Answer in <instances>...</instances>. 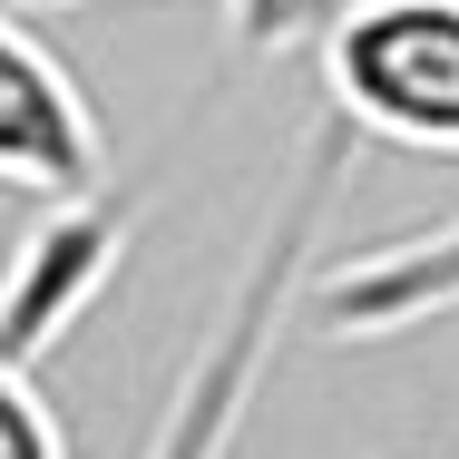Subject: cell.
Returning <instances> with one entry per match:
<instances>
[{
    "mask_svg": "<svg viewBox=\"0 0 459 459\" xmlns=\"http://www.w3.org/2000/svg\"><path fill=\"white\" fill-rule=\"evenodd\" d=\"M0 459H59V420L39 411V381L0 362Z\"/></svg>",
    "mask_w": 459,
    "mask_h": 459,
    "instance_id": "cell-6",
    "label": "cell"
},
{
    "mask_svg": "<svg viewBox=\"0 0 459 459\" xmlns=\"http://www.w3.org/2000/svg\"><path fill=\"white\" fill-rule=\"evenodd\" d=\"M323 49V117L411 157H459V0H342Z\"/></svg>",
    "mask_w": 459,
    "mask_h": 459,
    "instance_id": "cell-1",
    "label": "cell"
},
{
    "mask_svg": "<svg viewBox=\"0 0 459 459\" xmlns=\"http://www.w3.org/2000/svg\"><path fill=\"white\" fill-rule=\"evenodd\" d=\"M0 186H20L39 205H89L108 186V137H98L89 89L10 10H0Z\"/></svg>",
    "mask_w": 459,
    "mask_h": 459,
    "instance_id": "cell-2",
    "label": "cell"
},
{
    "mask_svg": "<svg viewBox=\"0 0 459 459\" xmlns=\"http://www.w3.org/2000/svg\"><path fill=\"white\" fill-rule=\"evenodd\" d=\"M342 20V0H225V30H235V49H303V39H323Z\"/></svg>",
    "mask_w": 459,
    "mask_h": 459,
    "instance_id": "cell-5",
    "label": "cell"
},
{
    "mask_svg": "<svg viewBox=\"0 0 459 459\" xmlns=\"http://www.w3.org/2000/svg\"><path fill=\"white\" fill-rule=\"evenodd\" d=\"M440 313H459V215L313 283V323L342 333V342H381V333H411V323H440Z\"/></svg>",
    "mask_w": 459,
    "mask_h": 459,
    "instance_id": "cell-4",
    "label": "cell"
},
{
    "mask_svg": "<svg viewBox=\"0 0 459 459\" xmlns=\"http://www.w3.org/2000/svg\"><path fill=\"white\" fill-rule=\"evenodd\" d=\"M117 245H127V215L89 195V205H49V225L20 245V264L0 274V362L30 371L79 313L98 303V283L117 274Z\"/></svg>",
    "mask_w": 459,
    "mask_h": 459,
    "instance_id": "cell-3",
    "label": "cell"
}]
</instances>
